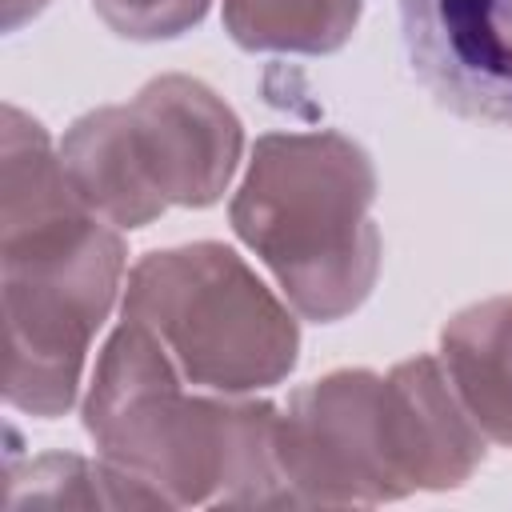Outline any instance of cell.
<instances>
[{"label":"cell","mask_w":512,"mask_h":512,"mask_svg":"<svg viewBox=\"0 0 512 512\" xmlns=\"http://www.w3.org/2000/svg\"><path fill=\"white\" fill-rule=\"evenodd\" d=\"M372 192V164L348 136H264L232 204V224L308 320H336L376 280Z\"/></svg>","instance_id":"6da1fadb"},{"label":"cell","mask_w":512,"mask_h":512,"mask_svg":"<svg viewBox=\"0 0 512 512\" xmlns=\"http://www.w3.org/2000/svg\"><path fill=\"white\" fill-rule=\"evenodd\" d=\"M236 156L232 108L188 76L152 80L128 108H100L64 140L72 188L120 228H140L168 204H212Z\"/></svg>","instance_id":"7a4b0ae2"},{"label":"cell","mask_w":512,"mask_h":512,"mask_svg":"<svg viewBox=\"0 0 512 512\" xmlns=\"http://www.w3.org/2000/svg\"><path fill=\"white\" fill-rule=\"evenodd\" d=\"M124 312L160 336L188 380L208 388H260L296 364L292 316L220 244L140 260Z\"/></svg>","instance_id":"3957f363"},{"label":"cell","mask_w":512,"mask_h":512,"mask_svg":"<svg viewBox=\"0 0 512 512\" xmlns=\"http://www.w3.org/2000/svg\"><path fill=\"white\" fill-rule=\"evenodd\" d=\"M400 40L440 108L512 128V0H400Z\"/></svg>","instance_id":"277c9868"},{"label":"cell","mask_w":512,"mask_h":512,"mask_svg":"<svg viewBox=\"0 0 512 512\" xmlns=\"http://www.w3.org/2000/svg\"><path fill=\"white\" fill-rule=\"evenodd\" d=\"M444 364L472 420L512 444V296L456 316L444 328Z\"/></svg>","instance_id":"5b68a950"},{"label":"cell","mask_w":512,"mask_h":512,"mask_svg":"<svg viewBox=\"0 0 512 512\" xmlns=\"http://www.w3.org/2000/svg\"><path fill=\"white\" fill-rule=\"evenodd\" d=\"M360 16V0H224L236 44L264 52H332Z\"/></svg>","instance_id":"8992f818"},{"label":"cell","mask_w":512,"mask_h":512,"mask_svg":"<svg viewBox=\"0 0 512 512\" xmlns=\"http://www.w3.org/2000/svg\"><path fill=\"white\" fill-rule=\"evenodd\" d=\"M92 4L120 36H132V40L180 36L208 8V0H92Z\"/></svg>","instance_id":"52a82bcc"}]
</instances>
